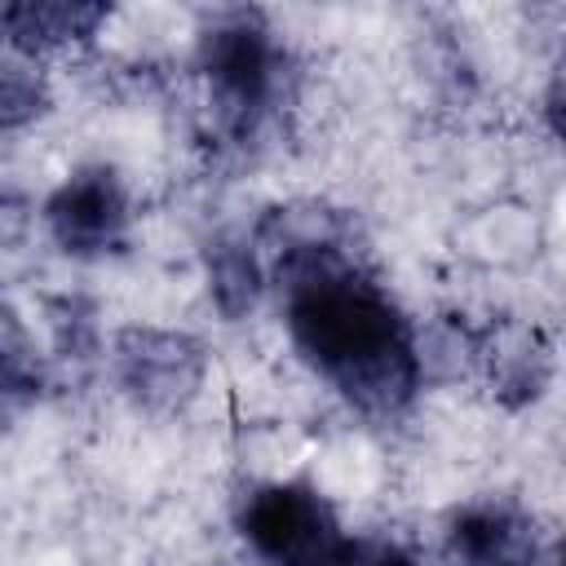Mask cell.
<instances>
[{"label": "cell", "mask_w": 566, "mask_h": 566, "mask_svg": "<svg viewBox=\"0 0 566 566\" xmlns=\"http://www.w3.org/2000/svg\"><path fill=\"white\" fill-rule=\"evenodd\" d=\"M274 279L296 354L358 411L398 416L420 389L407 314L336 239L283 234Z\"/></svg>", "instance_id": "1"}, {"label": "cell", "mask_w": 566, "mask_h": 566, "mask_svg": "<svg viewBox=\"0 0 566 566\" xmlns=\"http://www.w3.org/2000/svg\"><path fill=\"white\" fill-rule=\"evenodd\" d=\"M199 71L208 80V102L230 137H252L270 115L283 84V53L252 9L221 13L199 35Z\"/></svg>", "instance_id": "2"}, {"label": "cell", "mask_w": 566, "mask_h": 566, "mask_svg": "<svg viewBox=\"0 0 566 566\" xmlns=\"http://www.w3.org/2000/svg\"><path fill=\"white\" fill-rule=\"evenodd\" d=\"M239 535L270 566H323L345 539L323 491L305 482L256 486L239 509Z\"/></svg>", "instance_id": "3"}, {"label": "cell", "mask_w": 566, "mask_h": 566, "mask_svg": "<svg viewBox=\"0 0 566 566\" xmlns=\"http://www.w3.org/2000/svg\"><path fill=\"white\" fill-rule=\"evenodd\" d=\"M128 190L106 164L75 168L44 203V226L66 256L97 261L128 243Z\"/></svg>", "instance_id": "4"}, {"label": "cell", "mask_w": 566, "mask_h": 566, "mask_svg": "<svg viewBox=\"0 0 566 566\" xmlns=\"http://www.w3.org/2000/svg\"><path fill=\"white\" fill-rule=\"evenodd\" d=\"M119 385L146 407H177L203 376V354L177 332H124L115 345Z\"/></svg>", "instance_id": "5"}, {"label": "cell", "mask_w": 566, "mask_h": 566, "mask_svg": "<svg viewBox=\"0 0 566 566\" xmlns=\"http://www.w3.org/2000/svg\"><path fill=\"white\" fill-rule=\"evenodd\" d=\"M451 566H548V548L535 539V526L500 500L464 504L447 522Z\"/></svg>", "instance_id": "6"}, {"label": "cell", "mask_w": 566, "mask_h": 566, "mask_svg": "<svg viewBox=\"0 0 566 566\" xmlns=\"http://www.w3.org/2000/svg\"><path fill=\"white\" fill-rule=\"evenodd\" d=\"M106 18L102 4H66V0H49V4H4V31L18 49L35 53L49 44H66L80 35H93V27Z\"/></svg>", "instance_id": "7"}, {"label": "cell", "mask_w": 566, "mask_h": 566, "mask_svg": "<svg viewBox=\"0 0 566 566\" xmlns=\"http://www.w3.org/2000/svg\"><path fill=\"white\" fill-rule=\"evenodd\" d=\"M208 287H212V301L221 305V314H243L252 310L256 292H261V261L248 243H230V239H217L208 248Z\"/></svg>", "instance_id": "8"}, {"label": "cell", "mask_w": 566, "mask_h": 566, "mask_svg": "<svg viewBox=\"0 0 566 566\" xmlns=\"http://www.w3.org/2000/svg\"><path fill=\"white\" fill-rule=\"evenodd\" d=\"M323 566H420L402 544L394 539H376V535H345L340 548L323 562Z\"/></svg>", "instance_id": "9"}, {"label": "cell", "mask_w": 566, "mask_h": 566, "mask_svg": "<svg viewBox=\"0 0 566 566\" xmlns=\"http://www.w3.org/2000/svg\"><path fill=\"white\" fill-rule=\"evenodd\" d=\"M544 115L557 142H566V53L557 57L553 75H548V93H544Z\"/></svg>", "instance_id": "10"}, {"label": "cell", "mask_w": 566, "mask_h": 566, "mask_svg": "<svg viewBox=\"0 0 566 566\" xmlns=\"http://www.w3.org/2000/svg\"><path fill=\"white\" fill-rule=\"evenodd\" d=\"M548 566H566V539H557V544L548 548Z\"/></svg>", "instance_id": "11"}]
</instances>
